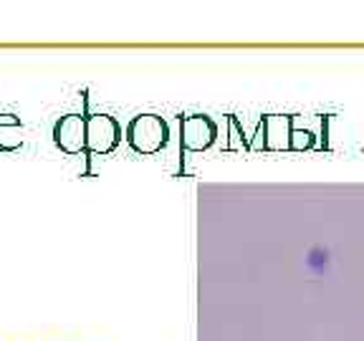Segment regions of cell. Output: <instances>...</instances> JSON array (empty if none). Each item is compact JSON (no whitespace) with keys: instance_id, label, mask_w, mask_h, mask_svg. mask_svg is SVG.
Instances as JSON below:
<instances>
[{"instance_id":"6da1fadb","label":"cell","mask_w":364,"mask_h":341,"mask_svg":"<svg viewBox=\"0 0 364 341\" xmlns=\"http://www.w3.org/2000/svg\"><path fill=\"white\" fill-rule=\"evenodd\" d=\"M127 142L139 154L159 152L167 144V124L157 114H139L127 124Z\"/></svg>"},{"instance_id":"7a4b0ae2","label":"cell","mask_w":364,"mask_h":341,"mask_svg":"<svg viewBox=\"0 0 364 341\" xmlns=\"http://www.w3.org/2000/svg\"><path fill=\"white\" fill-rule=\"evenodd\" d=\"M122 139L119 124L109 114H86V159L112 152Z\"/></svg>"},{"instance_id":"3957f363","label":"cell","mask_w":364,"mask_h":341,"mask_svg":"<svg viewBox=\"0 0 364 341\" xmlns=\"http://www.w3.org/2000/svg\"><path fill=\"white\" fill-rule=\"evenodd\" d=\"M53 142L63 154L86 157V114H66L53 124Z\"/></svg>"},{"instance_id":"277c9868","label":"cell","mask_w":364,"mask_h":341,"mask_svg":"<svg viewBox=\"0 0 364 341\" xmlns=\"http://www.w3.org/2000/svg\"><path fill=\"white\" fill-rule=\"evenodd\" d=\"M215 136V124L208 117H190L182 124V142L188 149H205Z\"/></svg>"},{"instance_id":"5b68a950","label":"cell","mask_w":364,"mask_h":341,"mask_svg":"<svg viewBox=\"0 0 364 341\" xmlns=\"http://www.w3.org/2000/svg\"><path fill=\"white\" fill-rule=\"evenodd\" d=\"M23 124L16 114H0V152H18L23 147Z\"/></svg>"}]
</instances>
